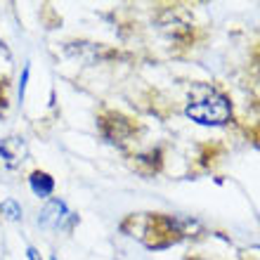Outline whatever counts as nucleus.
<instances>
[{
	"mask_svg": "<svg viewBox=\"0 0 260 260\" xmlns=\"http://www.w3.org/2000/svg\"><path fill=\"white\" fill-rule=\"evenodd\" d=\"M26 156V144L19 137H5L0 140V173L14 171L24 164Z\"/></svg>",
	"mask_w": 260,
	"mask_h": 260,
	"instance_id": "nucleus-3",
	"label": "nucleus"
},
{
	"mask_svg": "<svg viewBox=\"0 0 260 260\" xmlns=\"http://www.w3.org/2000/svg\"><path fill=\"white\" fill-rule=\"evenodd\" d=\"M185 114L201 125H225L232 116V107L222 92L208 85H197L192 90Z\"/></svg>",
	"mask_w": 260,
	"mask_h": 260,
	"instance_id": "nucleus-1",
	"label": "nucleus"
},
{
	"mask_svg": "<svg viewBox=\"0 0 260 260\" xmlns=\"http://www.w3.org/2000/svg\"><path fill=\"white\" fill-rule=\"evenodd\" d=\"M0 211H3V215H7L10 220H19L21 218V206L17 204L14 199L3 201V204H0Z\"/></svg>",
	"mask_w": 260,
	"mask_h": 260,
	"instance_id": "nucleus-5",
	"label": "nucleus"
},
{
	"mask_svg": "<svg viewBox=\"0 0 260 260\" xmlns=\"http://www.w3.org/2000/svg\"><path fill=\"white\" fill-rule=\"evenodd\" d=\"M28 185H31V189H34L36 197L48 199L50 194H52V189H55V180L50 178L48 173L36 171V173H31V178H28Z\"/></svg>",
	"mask_w": 260,
	"mask_h": 260,
	"instance_id": "nucleus-4",
	"label": "nucleus"
},
{
	"mask_svg": "<svg viewBox=\"0 0 260 260\" xmlns=\"http://www.w3.org/2000/svg\"><path fill=\"white\" fill-rule=\"evenodd\" d=\"M26 81H28V67L24 69V74H21V81H19V100L24 97V90H26Z\"/></svg>",
	"mask_w": 260,
	"mask_h": 260,
	"instance_id": "nucleus-6",
	"label": "nucleus"
},
{
	"mask_svg": "<svg viewBox=\"0 0 260 260\" xmlns=\"http://www.w3.org/2000/svg\"><path fill=\"white\" fill-rule=\"evenodd\" d=\"M74 222H76V215L69 213L67 204L59 201V199H52L41 211V215H38V225L48 227V230H62V227H69Z\"/></svg>",
	"mask_w": 260,
	"mask_h": 260,
	"instance_id": "nucleus-2",
	"label": "nucleus"
}]
</instances>
